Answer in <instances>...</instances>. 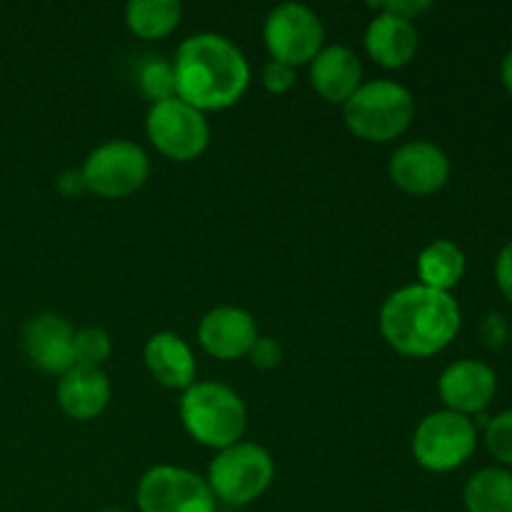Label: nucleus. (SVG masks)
<instances>
[{"label":"nucleus","mask_w":512,"mask_h":512,"mask_svg":"<svg viewBox=\"0 0 512 512\" xmlns=\"http://www.w3.org/2000/svg\"><path fill=\"white\" fill-rule=\"evenodd\" d=\"M180 420L195 443L225 450L240 443L248 413L233 388L223 383H193L180 400Z\"/></svg>","instance_id":"obj_4"},{"label":"nucleus","mask_w":512,"mask_h":512,"mask_svg":"<svg viewBox=\"0 0 512 512\" xmlns=\"http://www.w3.org/2000/svg\"><path fill=\"white\" fill-rule=\"evenodd\" d=\"M478 445V428L468 415L438 410L420 420L413 435V455L430 473H450L460 468Z\"/></svg>","instance_id":"obj_6"},{"label":"nucleus","mask_w":512,"mask_h":512,"mask_svg":"<svg viewBox=\"0 0 512 512\" xmlns=\"http://www.w3.org/2000/svg\"><path fill=\"white\" fill-rule=\"evenodd\" d=\"M110 403V380L100 368L73 365L58 380V405L68 418L95 420Z\"/></svg>","instance_id":"obj_16"},{"label":"nucleus","mask_w":512,"mask_h":512,"mask_svg":"<svg viewBox=\"0 0 512 512\" xmlns=\"http://www.w3.org/2000/svg\"><path fill=\"white\" fill-rule=\"evenodd\" d=\"M415 118V98L395 80L363 83L343 103V120L350 133L368 143L400 138Z\"/></svg>","instance_id":"obj_3"},{"label":"nucleus","mask_w":512,"mask_h":512,"mask_svg":"<svg viewBox=\"0 0 512 512\" xmlns=\"http://www.w3.org/2000/svg\"><path fill=\"white\" fill-rule=\"evenodd\" d=\"M510 338H512V328H510Z\"/></svg>","instance_id":"obj_34"},{"label":"nucleus","mask_w":512,"mask_h":512,"mask_svg":"<svg viewBox=\"0 0 512 512\" xmlns=\"http://www.w3.org/2000/svg\"><path fill=\"white\" fill-rule=\"evenodd\" d=\"M365 50L378 65L388 70H400L418 53V30L413 20L393 13H380L370 20L365 30Z\"/></svg>","instance_id":"obj_17"},{"label":"nucleus","mask_w":512,"mask_h":512,"mask_svg":"<svg viewBox=\"0 0 512 512\" xmlns=\"http://www.w3.org/2000/svg\"><path fill=\"white\" fill-rule=\"evenodd\" d=\"M100 512H125V510H100Z\"/></svg>","instance_id":"obj_32"},{"label":"nucleus","mask_w":512,"mask_h":512,"mask_svg":"<svg viewBox=\"0 0 512 512\" xmlns=\"http://www.w3.org/2000/svg\"><path fill=\"white\" fill-rule=\"evenodd\" d=\"M273 478V458L255 443H235L220 450L208 470V485L215 498L235 508L255 503L270 488Z\"/></svg>","instance_id":"obj_5"},{"label":"nucleus","mask_w":512,"mask_h":512,"mask_svg":"<svg viewBox=\"0 0 512 512\" xmlns=\"http://www.w3.org/2000/svg\"><path fill=\"white\" fill-rule=\"evenodd\" d=\"M80 173L90 193L100 198H128L148 180L150 160L130 140H108L85 158Z\"/></svg>","instance_id":"obj_8"},{"label":"nucleus","mask_w":512,"mask_h":512,"mask_svg":"<svg viewBox=\"0 0 512 512\" xmlns=\"http://www.w3.org/2000/svg\"><path fill=\"white\" fill-rule=\"evenodd\" d=\"M178 0H133L125 5V23L130 33L143 40H160L173 33L180 23Z\"/></svg>","instance_id":"obj_21"},{"label":"nucleus","mask_w":512,"mask_h":512,"mask_svg":"<svg viewBox=\"0 0 512 512\" xmlns=\"http://www.w3.org/2000/svg\"><path fill=\"white\" fill-rule=\"evenodd\" d=\"M403 512H418V510H403Z\"/></svg>","instance_id":"obj_33"},{"label":"nucleus","mask_w":512,"mask_h":512,"mask_svg":"<svg viewBox=\"0 0 512 512\" xmlns=\"http://www.w3.org/2000/svg\"><path fill=\"white\" fill-rule=\"evenodd\" d=\"M143 358L153 378L170 390H188L195 383V355L175 333H155L145 343Z\"/></svg>","instance_id":"obj_18"},{"label":"nucleus","mask_w":512,"mask_h":512,"mask_svg":"<svg viewBox=\"0 0 512 512\" xmlns=\"http://www.w3.org/2000/svg\"><path fill=\"white\" fill-rule=\"evenodd\" d=\"M198 340L208 355L218 360L245 358L258 340V325L253 315L233 305H220L203 315L198 325Z\"/></svg>","instance_id":"obj_14"},{"label":"nucleus","mask_w":512,"mask_h":512,"mask_svg":"<svg viewBox=\"0 0 512 512\" xmlns=\"http://www.w3.org/2000/svg\"><path fill=\"white\" fill-rule=\"evenodd\" d=\"M55 185H58V193L65 195V198H78V195H83L88 190L80 170H65Z\"/></svg>","instance_id":"obj_30"},{"label":"nucleus","mask_w":512,"mask_h":512,"mask_svg":"<svg viewBox=\"0 0 512 512\" xmlns=\"http://www.w3.org/2000/svg\"><path fill=\"white\" fill-rule=\"evenodd\" d=\"M140 512H215L208 480L175 465H155L138 483Z\"/></svg>","instance_id":"obj_10"},{"label":"nucleus","mask_w":512,"mask_h":512,"mask_svg":"<svg viewBox=\"0 0 512 512\" xmlns=\"http://www.w3.org/2000/svg\"><path fill=\"white\" fill-rule=\"evenodd\" d=\"M445 410L460 415H478L493 403L498 393V375L480 360H458L448 365L438 383Z\"/></svg>","instance_id":"obj_12"},{"label":"nucleus","mask_w":512,"mask_h":512,"mask_svg":"<svg viewBox=\"0 0 512 512\" xmlns=\"http://www.w3.org/2000/svg\"><path fill=\"white\" fill-rule=\"evenodd\" d=\"M75 330L53 313L35 315L23 330V348L30 363L50 375L68 373L75 365Z\"/></svg>","instance_id":"obj_13"},{"label":"nucleus","mask_w":512,"mask_h":512,"mask_svg":"<svg viewBox=\"0 0 512 512\" xmlns=\"http://www.w3.org/2000/svg\"><path fill=\"white\" fill-rule=\"evenodd\" d=\"M500 80H503L505 90L512 95V50L503 58V65H500Z\"/></svg>","instance_id":"obj_31"},{"label":"nucleus","mask_w":512,"mask_h":512,"mask_svg":"<svg viewBox=\"0 0 512 512\" xmlns=\"http://www.w3.org/2000/svg\"><path fill=\"white\" fill-rule=\"evenodd\" d=\"M75 365H90L100 368L110 358L113 340L103 328H83L75 333Z\"/></svg>","instance_id":"obj_23"},{"label":"nucleus","mask_w":512,"mask_h":512,"mask_svg":"<svg viewBox=\"0 0 512 512\" xmlns=\"http://www.w3.org/2000/svg\"><path fill=\"white\" fill-rule=\"evenodd\" d=\"M468 512H512V473L505 468H483L465 485Z\"/></svg>","instance_id":"obj_20"},{"label":"nucleus","mask_w":512,"mask_h":512,"mask_svg":"<svg viewBox=\"0 0 512 512\" xmlns=\"http://www.w3.org/2000/svg\"><path fill=\"white\" fill-rule=\"evenodd\" d=\"M265 48L278 63L298 68L313 63L323 50L325 28L318 13L303 3H283L268 13L263 28Z\"/></svg>","instance_id":"obj_9"},{"label":"nucleus","mask_w":512,"mask_h":512,"mask_svg":"<svg viewBox=\"0 0 512 512\" xmlns=\"http://www.w3.org/2000/svg\"><path fill=\"white\" fill-rule=\"evenodd\" d=\"M465 275V253L453 240H433L418 255V278L425 288L450 293Z\"/></svg>","instance_id":"obj_19"},{"label":"nucleus","mask_w":512,"mask_h":512,"mask_svg":"<svg viewBox=\"0 0 512 512\" xmlns=\"http://www.w3.org/2000/svg\"><path fill=\"white\" fill-rule=\"evenodd\" d=\"M370 8H378L380 13H393L405 20H413L415 15L433 8V3H428V0H388V3H370Z\"/></svg>","instance_id":"obj_27"},{"label":"nucleus","mask_w":512,"mask_h":512,"mask_svg":"<svg viewBox=\"0 0 512 512\" xmlns=\"http://www.w3.org/2000/svg\"><path fill=\"white\" fill-rule=\"evenodd\" d=\"M390 180L408 195H433L450 178V158L443 148L428 140L400 145L390 158Z\"/></svg>","instance_id":"obj_11"},{"label":"nucleus","mask_w":512,"mask_h":512,"mask_svg":"<svg viewBox=\"0 0 512 512\" xmlns=\"http://www.w3.org/2000/svg\"><path fill=\"white\" fill-rule=\"evenodd\" d=\"M145 133L158 153L178 163L200 158L210 143V125L205 113L180 98L150 105Z\"/></svg>","instance_id":"obj_7"},{"label":"nucleus","mask_w":512,"mask_h":512,"mask_svg":"<svg viewBox=\"0 0 512 512\" xmlns=\"http://www.w3.org/2000/svg\"><path fill=\"white\" fill-rule=\"evenodd\" d=\"M485 445L498 463L512 465V410L485 423Z\"/></svg>","instance_id":"obj_24"},{"label":"nucleus","mask_w":512,"mask_h":512,"mask_svg":"<svg viewBox=\"0 0 512 512\" xmlns=\"http://www.w3.org/2000/svg\"><path fill=\"white\" fill-rule=\"evenodd\" d=\"M495 283H498L500 293L512 305V240L498 253L495 260Z\"/></svg>","instance_id":"obj_28"},{"label":"nucleus","mask_w":512,"mask_h":512,"mask_svg":"<svg viewBox=\"0 0 512 512\" xmlns=\"http://www.w3.org/2000/svg\"><path fill=\"white\" fill-rule=\"evenodd\" d=\"M310 83L320 98L343 105L363 85V65L345 45H328L310 63Z\"/></svg>","instance_id":"obj_15"},{"label":"nucleus","mask_w":512,"mask_h":512,"mask_svg":"<svg viewBox=\"0 0 512 512\" xmlns=\"http://www.w3.org/2000/svg\"><path fill=\"white\" fill-rule=\"evenodd\" d=\"M250 363L255 365V368L260 370H273L278 368L280 360H283V348H280L278 340L273 338H260L253 343V348H250L248 353Z\"/></svg>","instance_id":"obj_26"},{"label":"nucleus","mask_w":512,"mask_h":512,"mask_svg":"<svg viewBox=\"0 0 512 512\" xmlns=\"http://www.w3.org/2000/svg\"><path fill=\"white\" fill-rule=\"evenodd\" d=\"M175 90L195 110L233 108L250 85L245 55L215 33L190 35L175 53Z\"/></svg>","instance_id":"obj_1"},{"label":"nucleus","mask_w":512,"mask_h":512,"mask_svg":"<svg viewBox=\"0 0 512 512\" xmlns=\"http://www.w3.org/2000/svg\"><path fill=\"white\" fill-rule=\"evenodd\" d=\"M263 85L265 90L273 95L288 93V90L295 85V68H290V65L285 63H278V60H268L263 68Z\"/></svg>","instance_id":"obj_25"},{"label":"nucleus","mask_w":512,"mask_h":512,"mask_svg":"<svg viewBox=\"0 0 512 512\" xmlns=\"http://www.w3.org/2000/svg\"><path fill=\"white\" fill-rule=\"evenodd\" d=\"M460 308L450 293L408 285L385 300L380 330L390 348L410 358H430L448 348L460 333Z\"/></svg>","instance_id":"obj_2"},{"label":"nucleus","mask_w":512,"mask_h":512,"mask_svg":"<svg viewBox=\"0 0 512 512\" xmlns=\"http://www.w3.org/2000/svg\"><path fill=\"white\" fill-rule=\"evenodd\" d=\"M138 85H140V93H143L148 100H153V105L163 103V100H170V98H178L173 63H168V60L160 58V55H150L145 63H140Z\"/></svg>","instance_id":"obj_22"},{"label":"nucleus","mask_w":512,"mask_h":512,"mask_svg":"<svg viewBox=\"0 0 512 512\" xmlns=\"http://www.w3.org/2000/svg\"><path fill=\"white\" fill-rule=\"evenodd\" d=\"M508 335L510 328L508 323H505L503 315H488V318L483 320V325H480V338H483V343L488 345V348H500V345H505Z\"/></svg>","instance_id":"obj_29"}]
</instances>
